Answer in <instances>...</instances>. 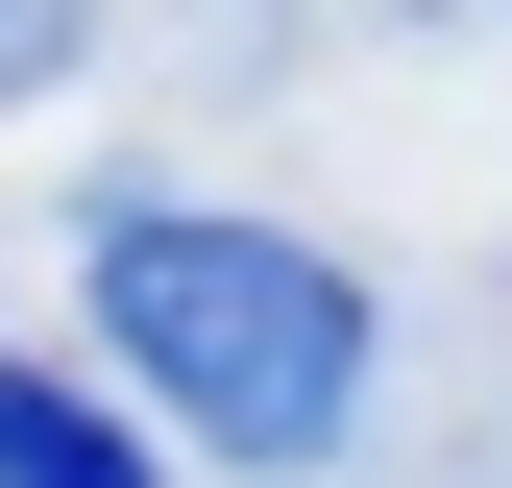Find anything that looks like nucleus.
<instances>
[{"label":"nucleus","instance_id":"7ed1b4c3","mask_svg":"<svg viewBox=\"0 0 512 488\" xmlns=\"http://www.w3.org/2000/svg\"><path fill=\"white\" fill-rule=\"evenodd\" d=\"M74 25H98V0H0V122H25L49 74H74Z\"/></svg>","mask_w":512,"mask_h":488},{"label":"nucleus","instance_id":"f03ea898","mask_svg":"<svg viewBox=\"0 0 512 488\" xmlns=\"http://www.w3.org/2000/svg\"><path fill=\"white\" fill-rule=\"evenodd\" d=\"M0 488H171V464L122 440L98 391H49V366H0Z\"/></svg>","mask_w":512,"mask_h":488},{"label":"nucleus","instance_id":"f257e3e1","mask_svg":"<svg viewBox=\"0 0 512 488\" xmlns=\"http://www.w3.org/2000/svg\"><path fill=\"white\" fill-rule=\"evenodd\" d=\"M74 293H98L122 391L196 415L220 464H342L366 391H391L366 269H342V244H293V220H220V196H98V220H74Z\"/></svg>","mask_w":512,"mask_h":488}]
</instances>
